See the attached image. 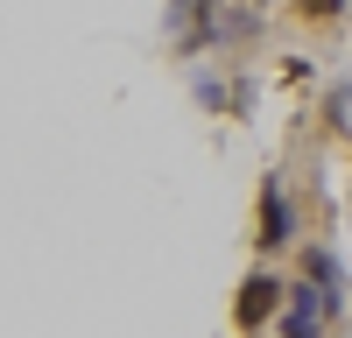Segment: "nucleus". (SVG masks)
Listing matches in <instances>:
<instances>
[{
  "label": "nucleus",
  "instance_id": "nucleus-1",
  "mask_svg": "<svg viewBox=\"0 0 352 338\" xmlns=\"http://www.w3.org/2000/svg\"><path fill=\"white\" fill-rule=\"evenodd\" d=\"M282 303H289V282H282L275 268H254V275L240 282V296H232V324L254 338L268 317H282Z\"/></svg>",
  "mask_w": 352,
  "mask_h": 338
},
{
  "label": "nucleus",
  "instance_id": "nucleus-2",
  "mask_svg": "<svg viewBox=\"0 0 352 338\" xmlns=\"http://www.w3.org/2000/svg\"><path fill=\"white\" fill-rule=\"evenodd\" d=\"M254 240H261V254H275V247H289V240H296V205H289L282 177H268V183H261V205H254Z\"/></svg>",
  "mask_w": 352,
  "mask_h": 338
},
{
  "label": "nucleus",
  "instance_id": "nucleus-3",
  "mask_svg": "<svg viewBox=\"0 0 352 338\" xmlns=\"http://www.w3.org/2000/svg\"><path fill=\"white\" fill-rule=\"evenodd\" d=\"M303 275H310V282H324V289L345 303V268H338V254H331V247H303Z\"/></svg>",
  "mask_w": 352,
  "mask_h": 338
},
{
  "label": "nucleus",
  "instance_id": "nucleus-4",
  "mask_svg": "<svg viewBox=\"0 0 352 338\" xmlns=\"http://www.w3.org/2000/svg\"><path fill=\"white\" fill-rule=\"evenodd\" d=\"M296 21H310V28H331V21H345V0H296Z\"/></svg>",
  "mask_w": 352,
  "mask_h": 338
}]
</instances>
